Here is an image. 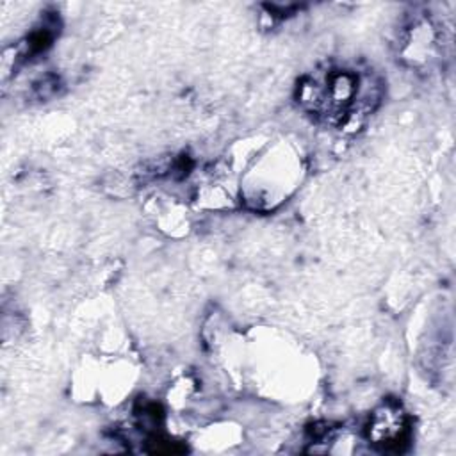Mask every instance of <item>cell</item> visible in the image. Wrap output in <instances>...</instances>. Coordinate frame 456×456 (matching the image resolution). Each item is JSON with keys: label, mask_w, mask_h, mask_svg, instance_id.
Here are the masks:
<instances>
[{"label": "cell", "mask_w": 456, "mask_h": 456, "mask_svg": "<svg viewBox=\"0 0 456 456\" xmlns=\"http://www.w3.org/2000/svg\"><path fill=\"white\" fill-rule=\"evenodd\" d=\"M367 440L383 451H401L410 435L408 415L395 401L379 404L369 417Z\"/></svg>", "instance_id": "cell-2"}, {"label": "cell", "mask_w": 456, "mask_h": 456, "mask_svg": "<svg viewBox=\"0 0 456 456\" xmlns=\"http://www.w3.org/2000/svg\"><path fill=\"white\" fill-rule=\"evenodd\" d=\"M379 86L370 73L330 66L306 75L297 86V100L308 112L331 123L365 116L374 109Z\"/></svg>", "instance_id": "cell-1"}]
</instances>
